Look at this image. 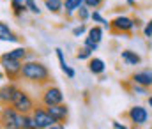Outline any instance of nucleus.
Here are the masks:
<instances>
[{"label":"nucleus","mask_w":152,"mask_h":129,"mask_svg":"<svg viewBox=\"0 0 152 129\" xmlns=\"http://www.w3.org/2000/svg\"><path fill=\"white\" fill-rule=\"evenodd\" d=\"M20 80L27 82V83H32V85H48L50 80H51V73H50V67L36 58H28L23 62V67H21V76Z\"/></svg>","instance_id":"1"},{"label":"nucleus","mask_w":152,"mask_h":129,"mask_svg":"<svg viewBox=\"0 0 152 129\" xmlns=\"http://www.w3.org/2000/svg\"><path fill=\"white\" fill-rule=\"evenodd\" d=\"M25 113L18 112L14 106H2L0 110V128L4 129H23Z\"/></svg>","instance_id":"2"},{"label":"nucleus","mask_w":152,"mask_h":129,"mask_svg":"<svg viewBox=\"0 0 152 129\" xmlns=\"http://www.w3.org/2000/svg\"><path fill=\"white\" fill-rule=\"evenodd\" d=\"M21 67H23V60H16V58H11L7 57L5 53L0 55V69L4 71L5 78L9 80H20L21 76Z\"/></svg>","instance_id":"3"},{"label":"nucleus","mask_w":152,"mask_h":129,"mask_svg":"<svg viewBox=\"0 0 152 129\" xmlns=\"http://www.w3.org/2000/svg\"><path fill=\"white\" fill-rule=\"evenodd\" d=\"M32 115H34V120H36V129H53L55 124H58V120L48 112V108L44 104L36 106Z\"/></svg>","instance_id":"4"},{"label":"nucleus","mask_w":152,"mask_h":129,"mask_svg":"<svg viewBox=\"0 0 152 129\" xmlns=\"http://www.w3.org/2000/svg\"><path fill=\"white\" fill-rule=\"evenodd\" d=\"M60 103H64V92H62V88L57 85H51V83L44 85L42 92H41V104L51 106V104H60Z\"/></svg>","instance_id":"5"},{"label":"nucleus","mask_w":152,"mask_h":129,"mask_svg":"<svg viewBox=\"0 0 152 129\" xmlns=\"http://www.w3.org/2000/svg\"><path fill=\"white\" fill-rule=\"evenodd\" d=\"M133 30H136L134 18H129L126 14H117L112 20V32H115V34H122L127 37Z\"/></svg>","instance_id":"6"},{"label":"nucleus","mask_w":152,"mask_h":129,"mask_svg":"<svg viewBox=\"0 0 152 129\" xmlns=\"http://www.w3.org/2000/svg\"><path fill=\"white\" fill-rule=\"evenodd\" d=\"M11 106H14L18 112H21V113L27 115V113H32V112H34V108H36V101H34V97H32L27 90L20 88Z\"/></svg>","instance_id":"7"},{"label":"nucleus","mask_w":152,"mask_h":129,"mask_svg":"<svg viewBox=\"0 0 152 129\" xmlns=\"http://www.w3.org/2000/svg\"><path fill=\"white\" fill-rule=\"evenodd\" d=\"M126 117L133 124V128H142L149 122V108H145L142 104H134L127 110Z\"/></svg>","instance_id":"8"},{"label":"nucleus","mask_w":152,"mask_h":129,"mask_svg":"<svg viewBox=\"0 0 152 129\" xmlns=\"http://www.w3.org/2000/svg\"><path fill=\"white\" fill-rule=\"evenodd\" d=\"M18 90H20V87L16 85L12 80L7 82V83H4V85H0V108L12 104V101H14Z\"/></svg>","instance_id":"9"},{"label":"nucleus","mask_w":152,"mask_h":129,"mask_svg":"<svg viewBox=\"0 0 152 129\" xmlns=\"http://www.w3.org/2000/svg\"><path fill=\"white\" fill-rule=\"evenodd\" d=\"M133 83H138V85H143V87H149L152 88V69H142V71H136L131 74L129 78Z\"/></svg>","instance_id":"10"},{"label":"nucleus","mask_w":152,"mask_h":129,"mask_svg":"<svg viewBox=\"0 0 152 129\" xmlns=\"http://www.w3.org/2000/svg\"><path fill=\"white\" fill-rule=\"evenodd\" d=\"M48 108V112L58 120V122H67V119H69V108H67V104H64V103H60V104H51V106H46Z\"/></svg>","instance_id":"11"},{"label":"nucleus","mask_w":152,"mask_h":129,"mask_svg":"<svg viewBox=\"0 0 152 129\" xmlns=\"http://www.w3.org/2000/svg\"><path fill=\"white\" fill-rule=\"evenodd\" d=\"M0 41H2V43L18 44L20 43V36L14 34V32L11 30V27H9L5 21H0Z\"/></svg>","instance_id":"12"},{"label":"nucleus","mask_w":152,"mask_h":129,"mask_svg":"<svg viewBox=\"0 0 152 129\" xmlns=\"http://www.w3.org/2000/svg\"><path fill=\"white\" fill-rule=\"evenodd\" d=\"M87 62H88V71H90V74H94V76H103V74H104L106 64H104L103 58H99V57H90Z\"/></svg>","instance_id":"13"},{"label":"nucleus","mask_w":152,"mask_h":129,"mask_svg":"<svg viewBox=\"0 0 152 129\" xmlns=\"http://www.w3.org/2000/svg\"><path fill=\"white\" fill-rule=\"evenodd\" d=\"M120 58H122V62L127 64V66H140V64L143 62L142 55L136 53V51H133V50H122V51H120Z\"/></svg>","instance_id":"14"},{"label":"nucleus","mask_w":152,"mask_h":129,"mask_svg":"<svg viewBox=\"0 0 152 129\" xmlns=\"http://www.w3.org/2000/svg\"><path fill=\"white\" fill-rule=\"evenodd\" d=\"M85 4V0H64V14L66 18H73L76 16V11Z\"/></svg>","instance_id":"15"},{"label":"nucleus","mask_w":152,"mask_h":129,"mask_svg":"<svg viewBox=\"0 0 152 129\" xmlns=\"http://www.w3.org/2000/svg\"><path fill=\"white\" fill-rule=\"evenodd\" d=\"M28 53H30V50H27L25 46H16V48H12V50L5 51V55H7V57L16 58V60H23V62L28 58Z\"/></svg>","instance_id":"16"},{"label":"nucleus","mask_w":152,"mask_h":129,"mask_svg":"<svg viewBox=\"0 0 152 129\" xmlns=\"http://www.w3.org/2000/svg\"><path fill=\"white\" fill-rule=\"evenodd\" d=\"M44 9L51 14H62L64 12V0H44Z\"/></svg>","instance_id":"17"},{"label":"nucleus","mask_w":152,"mask_h":129,"mask_svg":"<svg viewBox=\"0 0 152 129\" xmlns=\"http://www.w3.org/2000/svg\"><path fill=\"white\" fill-rule=\"evenodd\" d=\"M103 36H104V28L101 27V25H92V27H88V30H87V37H90L92 41H96V43L101 44L103 41Z\"/></svg>","instance_id":"18"},{"label":"nucleus","mask_w":152,"mask_h":129,"mask_svg":"<svg viewBox=\"0 0 152 129\" xmlns=\"http://www.w3.org/2000/svg\"><path fill=\"white\" fill-rule=\"evenodd\" d=\"M11 12L16 16V18H21L25 12H28L27 5H25V0L23 2H11Z\"/></svg>","instance_id":"19"},{"label":"nucleus","mask_w":152,"mask_h":129,"mask_svg":"<svg viewBox=\"0 0 152 129\" xmlns=\"http://www.w3.org/2000/svg\"><path fill=\"white\" fill-rule=\"evenodd\" d=\"M90 14H92V9L90 7H87L85 4L76 11V20L78 21H81V23H87L88 20H90Z\"/></svg>","instance_id":"20"},{"label":"nucleus","mask_w":152,"mask_h":129,"mask_svg":"<svg viewBox=\"0 0 152 129\" xmlns=\"http://www.w3.org/2000/svg\"><path fill=\"white\" fill-rule=\"evenodd\" d=\"M133 83V82H131ZM129 92L131 94H134V95H140V97H147V95H151V88L149 87H143V85H138V83H133L131 88H129Z\"/></svg>","instance_id":"21"},{"label":"nucleus","mask_w":152,"mask_h":129,"mask_svg":"<svg viewBox=\"0 0 152 129\" xmlns=\"http://www.w3.org/2000/svg\"><path fill=\"white\" fill-rule=\"evenodd\" d=\"M92 55H94V51H90L87 46H81V48L76 51V58H78V60H88Z\"/></svg>","instance_id":"22"},{"label":"nucleus","mask_w":152,"mask_h":129,"mask_svg":"<svg viewBox=\"0 0 152 129\" xmlns=\"http://www.w3.org/2000/svg\"><path fill=\"white\" fill-rule=\"evenodd\" d=\"M55 55H57V60H58V66H60V71H64L69 64L66 62V55H64V50L62 48H55Z\"/></svg>","instance_id":"23"},{"label":"nucleus","mask_w":152,"mask_h":129,"mask_svg":"<svg viewBox=\"0 0 152 129\" xmlns=\"http://www.w3.org/2000/svg\"><path fill=\"white\" fill-rule=\"evenodd\" d=\"M87 30H88V27L80 21V25H76L75 28L71 30V34H73V37H78V39H80V37H83V36L87 34Z\"/></svg>","instance_id":"24"},{"label":"nucleus","mask_w":152,"mask_h":129,"mask_svg":"<svg viewBox=\"0 0 152 129\" xmlns=\"http://www.w3.org/2000/svg\"><path fill=\"white\" fill-rule=\"evenodd\" d=\"M25 5H27L28 12H32V14H36V16L41 14V7H39V4L36 0H25Z\"/></svg>","instance_id":"25"},{"label":"nucleus","mask_w":152,"mask_h":129,"mask_svg":"<svg viewBox=\"0 0 152 129\" xmlns=\"http://www.w3.org/2000/svg\"><path fill=\"white\" fill-rule=\"evenodd\" d=\"M23 129H36V120L32 113H27L23 119Z\"/></svg>","instance_id":"26"},{"label":"nucleus","mask_w":152,"mask_h":129,"mask_svg":"<svg viewBox=\"0 0 152 129\" xmlns=\"http://www.w3.org/2000/svg\"><path fill=\"white\" fill-rule=\"evenodd\" d=\"M83 46H87L90 51H97V50H99V43L92 41L90 37H85V39H83Z\"/></svg>","instance_id":"27"},{"label":"nucleus","mask_w":152,"mask_h":129,"mask_svg":"<svg viewBox=\"0 0 152 129\" xmlns=\"http://www.w3.org/2000/svg\"><path fill=\"white\" fill-rule=\"evenodd\" d=\"M143 37H145V39H151L152 37V20H149V21L143 25Z\"/></svg>","instance_id":"28"},{"label":"nucleus","mask_w":152,"mask_h":129,"mask_svg":"<svg viewBox=\"0 0 152 129\" xmlns=\"http://www.w3.org/2000/svg\"><path fill=\"white\" fill-rule=\"evenodd\" d=\"M103 4H104V0H85V5L90 9H99Z\"/></svg>","instance_id":"29"},{"label":"nucleus","mask_w":152,"mask_h":129,"mask_svg":"<svg viewBox=\"0 0 152 129\" xmlns=\"http://www.w3.org/2000/svg\"><path fill=\"white\" fill-rule=\"evenodd\" d=\"M112 128H113V129H126L127 126H126V124H122V122H118V120H113V122H112Z\"/></svg>","instance_id":"30"},{"label":"nucleus","mask_w":152,"mask_h":129,"mask_svg":"<svg viewBox=\"0 0 152 129\" xmlns=\"http://www.w3.org/2000/svg\"><path fill=\"white\" fill-rule=\"evenodd\" d=\"M134 25H136V28H140V27L143 25V21H142L140 18H134Z\"/></svg>","instance_id":"31"},{"label":"nucleus","mask_w":152,"mask_h":129,"mask_svg":"<svg viewBox=\"0 0 152 129\" xmlns=\"http://www.w3.org/2000/svg\"><path fill=\"white\" fill-rule=\"evenodd\" d=\"M126 4H127L129 7H136V0H126Z\"/></svg>","instance_id":"32"},{"label":"nucleus","mask_w":152,"mask_h":129,"mask_svg":"<svg viewBox=\"0 0 152 129\" xmlns=\"http://www.w3.org/2000/svg\"><path fill=\"white\" fill-rule=\"evenodd\" d=\"M147 106L152 110V94H151V95H147Z\"/></svg>","instance_id":"33"},{"label":"nucleus","mask_w":152,"mask_h":129,"mask_svg":"<svg viewBox=\"0 0 152 129\" xmlns=\"http://www.w3.org/2000/svg\"><path fill=\"white\" fill-rule=\"evenodd\" d=\"M4 78H5V74H4V71L0 69V80H4Z\"/></svg>","instance_id":"34"},{"label":"nucleus","mask_w":152,"mask_h":129,"mask_svg":"<svg viewBox=\"0 0 152 129\" xmlns=\"http://www.w3.org/2000/svg\"><path fill=\"white\" fill-rule=\"evenodd\" d=\"M9 2H23V0H9Z\"/></svg>","instance_id":"35"},{"label":"nucleus","mask_w":152,"mask_h":129,"mask_svg":"<svg viewBox=\"0 0 152 129\" xmlns=\"http://www.w3.org/2000/svg\"><path fill=\"white\" fill-rule=\"evenodd\" d=\"M151 124H152V120H151Z\"/></svg>","instance_id":"36"}]
</instances>
